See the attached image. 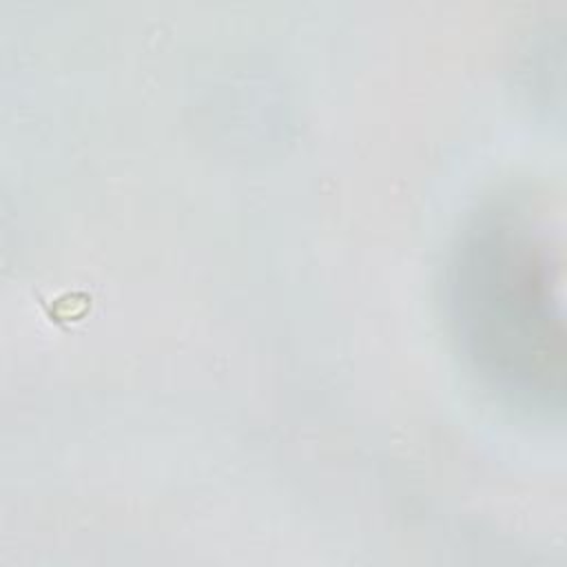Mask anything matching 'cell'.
<instances>
[{
    "label": "cell",
    "instance_id": "cell-1",
    "mask_svg": "<svg viewBox=\"0 0 567 567\" xmlns=\"http://www.w3.org/2000/svg\"><path fill=\"white\" fill-rule=\"evenodd\" d=\"M450 315L465 357L512 403L560 410L563 255L545 210L503 199L463 230L450 264Z\"/></svg>",
    "mask_w": 567,
    "mask_h": 567
}]
</instances>
